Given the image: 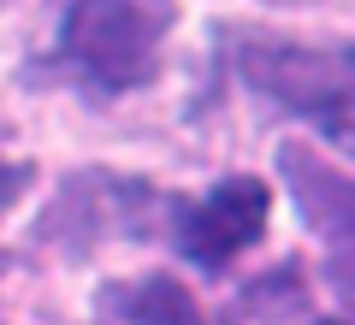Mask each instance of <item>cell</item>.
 I'll use <instances>...</instances> for the list:
<instances>
[{
    "label": "cell",
    "mask_w": 355,
    "mask_h": 325,
    "mask_svg": "<svg viewBox=\"0 0 355 325\" xmlns=\"http://www.w3.org/2000/svg\"><path fill=\"white\" fill-rule=\"evenodd\" d=\"M172 207L166 189H154L148 177H125L107 166H83L65 172L53 201L36 219V243L53 249L60 261H89L107 237H154Z\"/></svg>",
    "instance_id": "3957f363"
},
{
    "label": "cell",
    "mask_w": 355,
    "mask_h": 325,
    "mask_svg": "<svg viewBox=\"0 0 355 325\" xmlns=\"http://www.w3.org/2000/svg\"><path fill=\"white\" fill-rule=\"evenodd\" d=\"M266 219H272V189L261 177L237 172V177H219L207 195L196 201H178L166 207V231H172V249L184 254L190 266L202 272H225L237 254H249L261 243Z\"/></svg>",
    "instance_id": "277c9868"
},
{
    "label": "cell",
    "mask_w": 355,
    "mask_h": 325,
    "mask_svg": "<svg viewBox=\"0 0 355 325\" xmlns=\"http://www.w3.org/2000/svg\"><path fill=\"white\" fill-rule=\"evenodd\" d=\"M349 154H355V137H349Z\"/></svg>",
    "instance_id": "9c48e42d"
},
{
    "label": "cell",
    "mask_w": 355,
    "mask_h": 325,
    "mask_svg": "<svg viewBox=\"0 0 355 325\" xmlns=\"http://www.w3.org/2000/svg\"><path fill=\"white\" fill-rule=\"evenodd\" d=\"M219 60L249 95L266 107L320 125L326 137L355 130V42H302L284 30L249 24V18H219L214 24Z\"/></svg>",
    "instance_id": "6da1fadb"
},
{
    "label": "cell",
    "mask_w": 355,
    "mask_h": 325,
    "mask_svg": "<svg viewBox=\"0 0 355 325\" xmlns=\"http://www.w3.org/2000/svg\"><path fill=\"white\" fill-rule=\"evenodd\" d=\"M243 308L254 313V319H296V313H308V284H302V266L284 261L272 266V272H261L249 290H243Z\"/></svg>",
    "instance_id": "52a82bcc"
},
{
    "label": "cell",
    "mask_w": 355,
    "mask_h": 325,
    "mask_svg": "<svg viewBox=\"0 0 355 325\" xmlns=\"http://www.w3.org/2000/svg\"><path fill=\"white\" fill-rule=\"evenodd\" d=\"M0 6H12V0H0Z\"/></svg>",
    "instance_id": "30bf717a"
},
{
    "label": "cell",
    "mask_w": 355,
    "mask_h": 325,
    "mask_svg": "<svg viewBox=\"0 0 355 325\" xmlns=\"http://www.w3.org/2000/svg\"><path fill=\"white\" fill-rule=\"evenodd\" d=\"M95 308L113 313L125 325H207L202 301L190 296V284L172 272H148V278H125V284H107L95 296Z\"/></svg>",
    "instance_id": "8992f818"
},
{
    "label": "cell",
    "mask_w": 355,
    "mask_h": 325,
    "mask_svg": "<svg viewBox=\"0 0 355 325\" xmlns=\"http://www.w3.org/2000/svg\"><path fill=\"white\" fill-rule=\"evenodd\" d=\"M30 184H36V166H30V160H0V219L24 201Z\"/></svg>",
    "instance_id": "ba28073f"
},
{
    "label": "cell",
    "mask_w": 355,
    "mask_h": 325,
    "mask_svg": "<svg viewBox=\"0 0 355 325\" xmlns=\"http://www.w3.org/2000/svg\"><path fill=\"white\" fill-rule=\"evenodd\" d=\"M178 0H71L48 71L77 77L95 95H137L160 77Z\"/></svg>",
    "instance_id": "7a4b0ae2"
},
{
    "label": "cell",
    "mask_w": 355,
    "mask_h": 325,
    "mask_svg": "<svg viewBox=\"0 0 355 325\" xmlns=\"http://www.w3.org/2000/svg\"><path fill=\"white\" fill-rule=\"evenodd\" d=\"M272 160H279V177L291 189L296 213H302V225L320 231L331 249H355V177L338 172L331 160H320L302 137H284Z\"/></svg>",
    "instance_id": "5b68a950"
}]
</instances>
